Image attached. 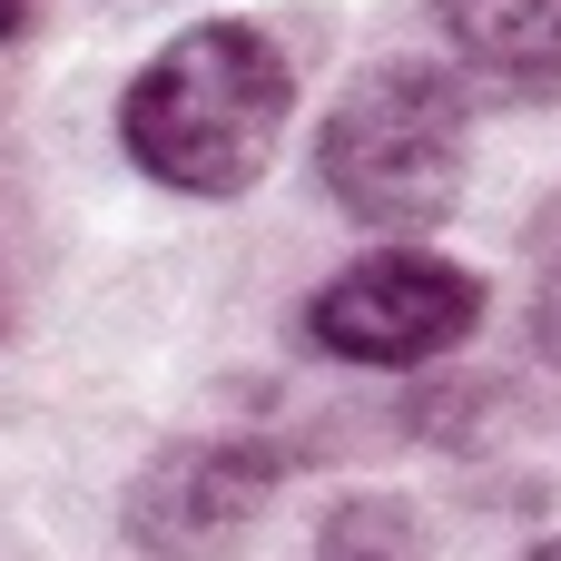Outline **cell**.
<instances>
[{
  "label": "cell",
  "mask_w": 561,
  "mask_h": 561,
  "mask_svg": "<svg viewBox=\"0 0 561 561\" xmlns=\"http://www.w3.org/2000/svg\"><path fill=\"white\" fill-rule=\"evenodd\" d=\"M286 118H296V69L247 20L178 30L118 99L128 158L158 187H178V197H247L276 168Z\"/></svg>",
  "instance_id": "1"
},
{
  "label": "cell",
  "mask_w": 561,
  "mask_h": 561,
  "mask_svg": "<svg viewBox=\"0 0 561 561\" xmlns=\"http://www.w3.org/2000/svg\"><path fill=\"white\" fill-rule=\"evenodd\" d=\"M316 168L325 197L355 227L414 237L444 227L463 197V89L434 59H375L316 128Z\"/></svg>",
  "instance_id": "2"
},
{
  "label": "cell",
  "mask_w": 561,
  "mask_h": 561,
  "mask_svg": "<svg viewBox=\"0 0 561 561\" xmlns=\"http://www.w3.org/2000/svg\"><path fill=\"white\" fill-rule=\"evenodd\" d=\"M306 325L345 365H434L483 325V276L424 247H385V256H355L335 286H316Z\"/></svg>",
  "instance_id": "3"
},
{
  "label": "cell",
  "mask_w": 561,
  "mask_h": 561,
  "mask_svg": "<svg viewBox=\"0 0 561 561\" xmlns=\"http://www.w3.org/2000/svg\"><path fill=\"white\" fill-rule=\"evenodd\" d=\"M266 503H276V454L237 444V434H207V444H168L128 483L118 523L148 561H227L256 533Z\"/></svg>",
  "instance_id": "4"
},
{
  "label": "cell",
  "mask_w": 561,
  "mask_h": 561,
  "mask_svg": "<svg viewBox=\"0 0 561 561\" xmlns=\"http://www.w3.org/2000/svg\"><path fill=\"white\" fill-rule=\"evenodd\" d=\"M444 39L463 69L503 89H552L561 79V0H434Z\"/></svg>",
  "instance_id": "5"
},
{
  "label": "cell",
  "mask_w": 561,
  "mask_h": 561,
  "mask_svg": "<svg viewBox=\"0 0 561 561\" xmlns=\"http://www.w3.org/2000/svg\"><path fill=\"white\" fill-rule=\"evenodd\" d=\"M316 561H424V523H414L404 503H345V513L325 523Z\"/></svg>",
  "instance_id": "6"
},
{
  "label": "cell",
  "mask_w": 561,
  "mask_h": 561,
  "mask_svg": "<svg viewBox=\"0 0 561 561\" xmlns=\"http://www.w3.org/2000/svg\"><path fill=\"white\" fill-rule=\"evenodd\" d=\"M533 325H542V345L561 355V197L542 207V227H533Z\"/></svg>",
  "instance_id": "7"
},
{
  "label": "cell",
  "mask_w": 561,
  "mask_h": 561,
  "mask_svg": "<svg viewBox=\"0 0 561 561\" xmlns=\"http://www.w3.org/2000/svg\"><path fill=\"white\" fill-rule=\"evenodd\" d=\"M20 10H30V0H0V30H10V20H20Z\"/></svg>",
  "instance_id": "8"
},
{
  "label": "cell",
  "mask_w": 561,
  "mask_h": 561,
  "mask_svg": "<svg viewBox=\"0 0 561 561\" xmlns=\"http://www.w3.org/2000/svg\"><path fill=\"white\" fill-rule=\"evenodd\" d=\"M533 561H561V542H542V552H533Z\"/></svg>",
  "instance_id": "9"
}]
</instances>
